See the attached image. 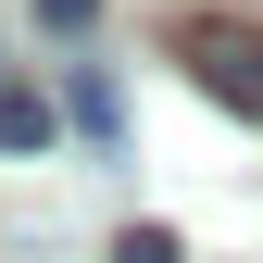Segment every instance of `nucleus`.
<instances>
[{
    "instance_id": "obj_1",
    "label": "nucleus",
    "mask_w": 263,
    "mask_h": 263,
    "mask_svg": "<svg viewBox=\"0 0 263 263\" xmlns=\"http://www.w3.org/2000/svg\"><path fill=\"white\" fill-rule=\"evenodd\" d=\"M176 63L201 76V101H226V113L263 125V25H238V13H176Z\"/></svg>"
},
{
    "instance_id": "obj_2",
    "label": "nucleus",
    "mask_w": 263,
    "mask_h": 263,
    "mask_svg": "<svg viewBox=\"0 0 263 263\" xmlns=\"http://www.w3.org/2000/svg\"><path fill=\"white\" fill-rule=\"evenodd\" d=\"M63 113L88 125V151H125V101H113V76H76V88H63Z\"/></svg>"
},
{
    "instance_id": "obj_3",
    "label": "nucleus",
    "mask_w": 263,
    "mask_h": 263,
    "mask_svg": "<svg viewBox=\"0 0 263 263\" xmlns=\"http://www.w3.org/2000/svg\"><path fill=\"white\" fill-rule=\"evenodd\" d=\"M50 101H38V88H0V151H50Z\"/></svg>"
},
{
    "instance_id": "obj_4",
    "label": "nucleus",
    "mask_w": 263,
    "mask_h": 263,
    "mask_svg": "<svg viewBox=\"0 0 263 263\" xmlns=\"http://www.w3.org/2000/svg\"><path fill=\"white\" fill-rule=\"evenodd\" d=\"M113 263H188V251H176V226H125V238H113Z\"/></svg>"
},
{
    "instance_id": "obj_5",
    "label": "nucleus",
    "mask_w": 263,
    "mask_h": 263,
    "mask_svg": "<svg viewBox=\"0 0 263 263\" xmlns=\"http://www.w3.org/2000/svg\"><path fill=\"white\" fill-rule=\"evenodd\" d=\"M88 13H101V0H38V25H50V38H76Z\"/></svg>"
},
{
    "instance_id": "obj_6",
    "label": "nucleus",
    "mask_w": 263,
    "mask_h": 263,
    "mask_svg": "<svg viewBox=\"0 0 263 263\" xmlns=\"http://www.w3.org/2000/svg\"><path fill=\"white\" fill-rule=\"evenodd\" d=\"M0 88H13V76H0Z\"/></svg>"
}]
</instances>
